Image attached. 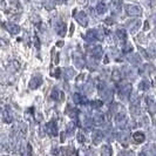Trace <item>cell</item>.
I'll return each mask as SVG.
<instances>
[{"instance_id":"cell-22","label":"cell","mask_w":156,"mask_h":156,"mask_svg":"<svg viewBox=\"0 0 156 156\" xmlns=\"http://www.w3.org/2000/svg\"><path fill=\"white\" fill-rule=\"evenodd\" d=\"M52 96L55 98V99H59V90H58V89H54V92H53V94H52Z\"/></svg>"},{"instance_id":"cell-8","label":"cell","mask_w":156,"mask_h":156,"mask_svg":"<svg viewBox=\"0 0 156 156\" xmlns=\"http://www.w3.org/2000/svg\"><path fill=\"white\" fill-rule=\"evenodd\" d=\"M63 76L66 79H70L74 76V70L72 69V68H67V69H65L63 72Z\"/></svg>"},{"instance_id":"cell-1","label":"cell","mask_w":156,"mask_h":156,"mask_svg":"<svg viewBox=\"0 0 156 156\" xmlns=\"http://www.w3.org/2000/svg\"><path fill=\"white\" fill-rule=\"evenodd\" d=\"M130 90H132L130 85H125V86L120 89V96H122V98H127V96L130 94Z\"/></svg>"},{"instance_id":"cell-14","label":"cell","mask_w":156,"mask_h":156,"mask_svg":"<svg viewBox=\"0 0 156 156\" xmlns=\"http://www.w3.org/2000/svg\"><path fill=\"white\" fill-rule=\"evenodd\" d=\"M149 87H150L149 81H142V82L140 83V86H139V88H140L141 90H147Z\"/></svg>"},{"instance_id":"cell-20","label":"cell","mask_w":156,"mask_h":156,"mask_svg":"<svg viewBox=\"0 0 156 156\" xmlns=\"http://www.w3.org/2000/svg\"><path fill=\"white\" fill-rule=\"evenodd\" d=\"M119 140L122 141V142H126V141H127V134H120Z\"/></svg>"},{"instance_id":"cell-17","label":"cell","mask_w":156,"mask_h":156,"mask_svg":"<svg viewBox=\"0 0 156 156\" xmlns=\"http://www.w3.org/2000/svg\"><path fill=\"white\" fill-rule=\"evenodd\" d=\"M80 16H78V20H79V21H80L81 23H82L83 26H86L87 20H86V16H85V14H80Z\"/></svg>"},{"instance_id":"cell-6","label":"cell","mask_w":156,"mask_h":156,"mask_svg":"<svg viewBox=\"0 0 156 156\" xmlns=\"http://www.w3.org/2000/svg\"><path fill=\"white\" fill-rule=\"evenodd\" d=\"M129 60L133 63H139V62H141V56H140V54H137V53H134V54L129 55Z\"/></svg>"},{"instance_id":"cell-9","label":"cell","mask_w":156,"mask_h":156,"mask_svg":"<svg viewBox=\"0 0 156 156\" xmlns=\"http://www.w3.org/2000/svg\"><path fill=\"white\" fill-rule=\"evenodd\" d=\"M93 121L96 125H101L102 122H103V115H101V114H95Z\"/></svg>"},{"instance_id":"cell-18","label":"cell","mask_w":156,"mask_h":156,"mask_svg":"<svg viewBox=\"0 0 156 156\" xmlns=\"http://www.w3.org/2000/svg\"><path fill=\"white\" fill-rule=\"evenodd\" d=\"M75 65L78 66L79 68H81V67L83 66V63H82V60H81V59H78V58H75Z\"/></svg>"},{"instance_id":"cell-16","label":"cell","mask_w":156,"mask_h":156,"mask_svg":"<svg viewBox=\"0 0 156 156\" xmlns=\"http://www.w3.org/2000/svg\"><path fill=\"white\" fill-rule=\"evenodd\" d=\"M73 99H74V101L78 102V103L79 102H82V100H85V99H83L81 95H79V94H74V95H73Z\"/></svg>"},{"instance_id":"cell-3","label":"cell","mask_w":156,"mask_h":156,"mask_svg":"<svg viewBox=\"0 0 156 156\" xmlns=\"http://www.w3.org/2000/svg\"><path fill=\"white\" fill-rule=\"evenodd\" d=\"M101 95H102V98H103L106 101H110V99L113 98V93L110 92L109 89H105V90H101Z\"/></svg>"},{"instance_id":"cell-13","label":"cell","mask_w":156,"mask_h":156,"mask_svg":"<svg viewBox=\"0 0 156 156\" xmlns=\"http://www.w3.org/2000/svg\"><path fill=\"white\" fill-rule=\"evenodd\" d=\"M7 30L11 32L12 34H16V33H18V32H19V27H18L16 25H8Z\"/></svg>"},{"instance_id":"cell-11","label":"cell","mask_w":156,"mask_h":156,"mask_svg":"<svg viewBox=\"0 0 156 156\" xmlns=\"http://www.w3.org/2000/svg\"><path fill=\"white\" fill-rule=\"evenodd\" d=\"M126 121H127V119H126V116L122 114V115H119L116 119V123L119 126H123L126 123Z\"/></svg>"},{"instance_id":"cell-7","label":"cell","mask_w":156,"mask_h":156,"mask_svg":"<svg viewBox=\"0 0 156 156\" xmlns=\"http://www.w3.org/2000/svg\"><path fill=\"white\" fill-rule=\"evenodd\" d=\"M134 140H135V142H137V143H141V142H143L144 141V135L142 133H135L133 135Z\"/></svg>"},{"instance_id":"cell-21","label":"cell","mask_w":156,"mask_h":156,"mask_svg":"<svg viewBox=\"0 0 156 156\" xmlns=\"http://www.w3.org/2000/svg\"><path fill=\"white\" fill-rule=\"evenodd\" d=\"M117 35H119L121 39H125V38H126L125 31H119V32H117Z\"/></svg>"},{"instance_id":"cell-10","label":"cell","mask_w":156,"mask_h":156,"mask_svg":"<svg viewBox=\"0 0 156 156\" xmlns=\"http://www.w3.org/2000/svg\"><path fill=\"white\" fill-rule=\"evenodd\" d=\"M95 39H96V34H95V31H89L88 33H87V40L88 41H95Z\"/></svg>"},{"instance_id":"cell-4","label":"cell","mask_w":156,"mask_h":156,"mask_svg":"<svg viewBox=\"0 0 156 156\" xmlns=\"http://www.w3.org/2000/svg\"><path fill=\"white\" fill-rule=\"evenodd\" d=\"M90 52L94 56H101L102 55V48L100 46H93L90 48Z\"/></svg>"},{"instance_id":"cell-23","label":"cell","mask_w":156,"mask_h":156,"mask_svg":"<svg viewBox=\"0 0 156 156\" xmlns=\"http://www.w3.org/2000/svg\"><path fill=\"white\" fill-rule=\"evenodd\" d=\"M141 156H144V155H141Z\"/></svg>"},{"instance_id":"cell-12","label":"cell","mask_w":156,"mask_h":156,"mask_svg":"<svg viewBox=\"0 0 156 156\" xmlns=\"http://www.w3.org/2000/svg\"><path fill=\"white\" fill-rule=\"evenodd\" d=\"M93 140L95 143H99V142L102 140V134L100 133V132H95V133L93 134Z\"/></svg>"},{"instance_id":"cell-15","label":"cell","mask_w":156,"mask_h":156,"mask_svg":"<svg viewBox=\"0 0 156 156\" xmlns=\"http://www.w3.org/2000/svg\"><path fill=\"white\" fill-rule=\"evenodd\" d=\"M110 155H112V150H110L109 147H107V146L102 147V156H110Z\"/></svg>"},{"instance_id":"cell-5","label":"cell","mask_w":156,"mask_h":156,"mask_svg":"<svg viewBox=\"0 0 156 156\" xmlns=\"http://www.w3.org/2000/svg\"><path fill=\"white\" fill-rule=\"evenodd\" d=\"M40 83H41V78H40V76H38V78H33L32 79V81L30 82V87H31V88H37Z\"/></svg>"},{"instance_id":"cell-19","label":"cell","mask_w":156,"mask_h":156,"mask_svg":"<svg viewBox=\"0 0 156 156\" xmlns=\"http://www.w3.org/2000/svg\"><path fill=\"white\" fill-rule=\"evenodd\" d=\"M101 105H102L101 101H93L92 102V107H93V108H98V107H100Z\"/></svg>"},{"instance_id":"cell-2","label":"cell","mask_w":156,"mask_h":156,"mask_svg":"<svg viewBox=\"0 0 156 156\" xmlns=\"http://www.w3.org/2000/svg\"><path fill=\"white\" fill-rule=\"evenodd\" d=\"M47 132L49 134H52V135H55V134L58 133V130H56V125H55L54 121H51V122L47 125Z\"/></svg>"}]
</instances>
